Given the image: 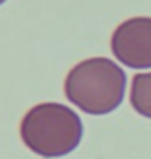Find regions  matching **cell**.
Wrapping results in <instances>:
<instances>
[{
    "instance_id": "6da1fadb",
    "label": "cell",
    "mask_w": 151,
    "mask_h": 159,
    "mask_svg": "<svg viewBox=\"0 0 151 159\" xmlns=\"http://www.w3.org/2000/svg\"><path fill=\"white\" fill-rule=\"evenodd\" d=\"M127 75L109 58H90L77 63L65 79L69 102L90 116L111 114L121 105Z\"/></svg>"
},
{
    "instance_id": "7a4b0ae2",
    "label": "cell",
    "mask_w": 151,
    "mask_h": 159,
    "mask_svg": "<svg viewBox=\"0 0 151 159\" xmlns=\"http://www.w3.org/2000/svg\"><path fill=\"white\" fill-rule=\"evenodd\" d=\"M21 140L33 154L61 157L71 154L83 138L79 116L61 103H39L21 121Z\"/></svg>"
},
{
    "instance_id": "3957f363",
    "label": "cell",
    "mask_w": 151,
    "mask_h": 159,
    "mask_svg": "<svg viewBox=\"0 0 151 159\" xmlns=\"http://www.w3.org/2000/svg\"><path fill=\"white\" fill-rule=\"evenodd\" d=\"M113 54L130 68H151V18L127 19L111 37Z\"/></svg>"
},
{
    "instance_id": "277c9868",
    "label": "cell",
    "mask_w": 151,
    "mask_h": 159,
    "mask_svg": "<svg viewBox=\"0 0 151 159\" xmlns=\"http://www.w3.org/2000/svg\"><path fill=\"white\" fill-rule=\"evenodd\" d=\"M130 103L137 114L151 119V72L137 74L132 79Z\"/></svg>"
},
{
    "instance_id": "5b68a950",
    "label": "cell",
    "mask_w": 151,
    "mask_h": 159,
    "mask_svg": "<svg viewBox=\"0 0 151 159\" xmlns=\"http://www.w3.org/2000/svg\"><path fill=\"white\" fill-rule=\"evenodd\" d=\"M4 2H5V0H0V5H2V4H4Z\"/></svg>"
}]
</instances>
